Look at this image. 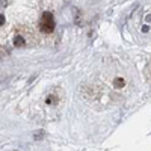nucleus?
Returning a JSON list of instances; mask_svg holds the SVG:
<instances>
[{
  "mask_svg": "<svg viewBox=\"0 0 151 151\" xmlns=\"http://www.w3.org/2000/svg\"><path fill=\"white\" fill-rule=\"evenodd\" d=\"M3 24H5V15L2 14L0 15V26H3Z\"/></svg>",
  "mask_w": 151,
  "mask_h": 151,
  "instance_id": "obj_7",
  "label": "nucleus"
},
{
  "mask_svg": "<svg viewBox=\"0 0 151 151\" xmlns=\"http://www.w3.org/2000/svg\"><path fill=\"white\" fill-rule=\"evenodd\" d=\"M148 30H150L148 26H144V27H142V32H148Z\"/></svg>",
  "mask_w": 151,
  "mask_h": 151,
  "instance_id": "obj_9",
  "label": "nucleus"
},
{
  "mask_svg": "<svg viewBox=\"0 0 151 151\" xmlns=\"http://www.w3.org/2000/svg\"><path fill=\"white\" fill-rule=\"evenodd\" d=\"M74 20L79 26H82V12H80L79 8H74Z\"/></svg>",
  "mask_w": 151,
  "mask_h": 151,
  "instance_id": "obj_4",
  "label": "nucleus"
},
{
  "mask_svg": "<svg viewBox=\"0 0 151 151\" xmlns=\"http://www.w3.org/2000/svg\"><path fill=\"white\" fill-rule=\"evenodd\" d=\"M40 30L42 33H52L55 30V18H53V14L52 12H42V17H41V21H40Z\"/></svg>",
  "mask_w": 151,
  "mask_h": 151,
  "instance_id": "obj_1",
  "label": "nucleus"
},
{
  "mask_svg": "<svg viewBox=\"0 0 151 151\" xmlns=\"http://www.w3.org/2000/svg\"><path fill=\"white\" fill-rule=\"evenodd\" d=\"M41 137H44V133H42V132L35 133V139H36V141H38V139H41Z\"/></svg>",
  "mask_w": 151,
  "mask_h": 151,
  "instance_id": "obj_6",
  "label": "nucleus"
},
{
  "mask_svg": "<svg viewBox=\"0 0 151 151\" xmlns=\"http://www.w3.org/2000/svg\"><path fill=\"white\" fill-rule=\"evenodd\" d=\"M14 45L15 47H24L26 45V40H24L21 35H15L14 36Z\"/></svg>",
  "mask_w": 151,
  "mask_h": 151,
  "instance_id": "obj_3",
  "label": "nucleus"
},
{
  "mask_svg": "<svg viewBox=\"0 0 151 151\" xmlns=\"http://www.w3.org/2000/svg\"><path fill=\"white\" fill-rule=\"evenodd\" d=\"M113 86L116 88V89H119V88H124L125 86V80L122 77H116L115 80H113Z\"/></svg>",
  "mask_w": 151,
  "mask_h": 151,
  "instance_id": "obj_5",
  "label": "nucleus"
},
{
  "mask_svg": "<svg viewBox=\"0 0 151 151\" xmlns=\"http://www.w3.org/2000/svg\"><path fill=\"white\" fill-rule=\"evenodd\" d=\"M8 5V0H2V8H5Z\"/></svg>",
  "mask_w": 151,
  "mask_h": 151,
  "instance_id": "obj_8",
  "label": "nucleus"
},
{
  "mask_svg": "<svg viewBox=\"0 0 151 151\" xmlns=\"http://www.w3.org/2000/svg\"><path fill=\"white\" fill-rule=\"evenodd\" d=\"M60 101V97L55 92H50L47 97H45V104L47 106H56L58 103Z\"/></svg>",
  "mask_w": 151,
  "mask_h": 151,
  "instance_id": "obj_2",
  "label": "nucleus"
}]
</instances>
